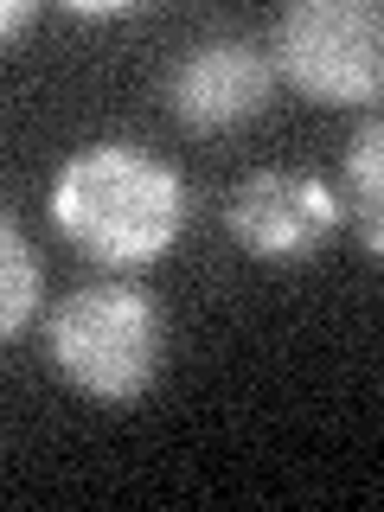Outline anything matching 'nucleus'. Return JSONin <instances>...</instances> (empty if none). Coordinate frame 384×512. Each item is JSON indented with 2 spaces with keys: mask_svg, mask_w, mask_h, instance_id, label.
I'll use <instances>...</instances> for the list:
<instances>
[{
  "mask_svg": "<svg viewBox=\"0 0 384 512\" xmlns=\"http://www.w3.org/2000/svg\"><path fill=\"white\" fill-rule=\"evenodd\" d=\"M32 20H39V0H7L0 7V39H20V32H32Z\"/></svg>",
  "mask_w": 384,
  "mask_h": 512,
  "instance_id": "6e6552de",
  "label": "nucleus"
},
{
  "mask_svg": "<svg viewBox=\"0 0 384 512\" xmlns=\"http://www.w3.org/2000/svg\"><path fill=\"white\" fill-rule=\"evenodd\" d=\"M340 199H346V218H352V231H359L365 256L384 263V109H372V116L346 135Z\"/></svg>",
  "mask_w": 384,
  "mask_h": 512,
  "instance_id": "423d86ee",
  "label": "nucleus"
},
{
  "mask_svg": "<svg viewBox=\"0 0 384 512\" xmlns=\"http://www.w3.org/2000/svg\"><path fill=\"white\" fill-rule=\"evenodd\" d=\"M141 13L135 0H71V20H128Z\"/></svg>",
  "mask_w": 384,
  "mask_h": 512,
  "instance_id": "1a4fd4ad",
  "label": "nucleus"
},
{
  "mask_svg": "<svg viewBox=\"0 0 384 512\" xmlns=\"http://www.w3.org/2000/svg\"><path fill=\"white\" fill-rule=\"evenodd\" d=\"M276 77L327 109H384V0H295L269 32Z\"/></svg>",
  "mask_w": 384,
  "mask_h": 512,
  "instance_id": "7ed1b4c3",
  "label": "nucleus"
},
{
  "mask_svg": "<svg viewBox=\"0 0 384 512\" xmlns=\"http://www.w3.org/2000/svg\"><path fill=\"white\" fill-rule=\"evenodd\" d=\"M52 224L90 263L135 276L180 244L192 224V186L141 141H90L52 180Z\"/></svg>",
  "mask_w": 384,
  "mask_h": 512,
  "instance_id": "f257e3e1",
  "label": "nucleus"
},
{
  "mask_svg": "<svg viewBox=\"0 0 384 512\" xmlns=\"http://www.w3.org/2000/svg\"><path fill=\"white\" fill-rule=\"evenodd\" d=\"M269 90H276V58L250 32H205L167 71V109L192 135H224V128L256 122L269 109Z\"/></svg>",
  "mask_w": 384,
  "mask_h": 512,
  "instance_id": "39448f33",
  "label": "nucleus"
},
{
  "mask_svg": "<svg viewBox=\"0 0 384 512\" xmlns=\"http://www.w3.org/2000/svg\"><path fill=\"white\" fill-rule=\"evenodd\" d=\"M346 224V199L308 167H256L231 186L224 205V231L231 244L256 263H314Z\"/></svg>",
  "mask_w": 384,
  "mask_h": 512,
  "instance_id": "20e7f679",
  "label": "nucleus"
},
{
  "mask_svg": "<svg viewBox=\"0 0 384 512\" xmlns=\"http://www.w3.org/2000/svg\"><path fill=\"white\" fill-rule=\"evenodd\" d=\"M45 308V263L32 250L20 218H0V340H26V327Z\"/></svg>",
  "mask_w": 384,
  "mask_h": 512,
  "instance_id": "0eeeda50",
  "label": "nucleus"
},
{
  "mask_svg": "<svg viewBox=\"0 0 384 512\" xmlns=\"http://www.w3.org/2000/svg\"><path fill=\"white\" fill-rule=\"evenodd\" d=\"M45 359L90 404H135L167 365V308L141 282H84L45 320Z\"/></svg>",
  "mask_w": 384,
  "mask_h": 512,
  "instance_id": "f03ea898",
  "label": "nucleus"
}]
</instances>
